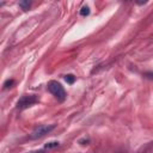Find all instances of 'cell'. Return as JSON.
<instances>
[{"label":"cell","mask_w":153,"mask_h":153,"mask_svg":"<svg viewBox=\"0 0 153 153\" xmlns=\"http://www.w3.org/2000/svg\"><path fill=\"white\" fill-rule=\"evenodd\" d=\"M47 88L59 102H63L66 99V97H67V93H66L63 86L56 80H50L48 82V85H47Z\"/></svg>","instance_id":"cell-1"},{"label":"cell","mask_w":153,"mask_h":153,"mask_svg":"<svg viewBox=\"0 0 153 153\" xmlns=\"http://www.w3.org/2000/svg\"><path fill=\"white\" fill-rule=\"evenodd\" d=\"M36 103H38V97L36 94H24L17 102V108L19 110H24V109H26V108H29Z\"/></svg>","instance_id":"cell-2"},{"label":"cell","mask_w":153,"mask_h":153,"mask_svg":"<svg viewBox=\"0 0 153 153\" xmlns=\"http://www.w3.org/2000/svg\"><path fill=\"white\" fill-rule=\"evenodd\" d=\"M54 128H55L54 124H51V126H39V127H37V128L31 133L30 137H31V139H39V137L44 136L45 134H49Z\"/></svg>","instance_id":"cell-3"},{"label":"cell","mask_w":153,"mask_h":153,"mask_svg":"<svg viewBox=\"0 0 153 153\" xmlns=\"http://www.w3.org/2000/svg\"><path fill=\"white\" fill-rule=\"evenodd\" d=\"M32 1L33 0H19V6L23 11H27V10H30V7L32 5Z\"/></svg>","instance_id":"cell-4"},{"label":"cell","mask_w":153,"mask_h":153,"mask_svg":"<svg viewBox=\"0 0 153 153\" xmlns=\"http://www.w3.org/2000/svg\"><path fill=\"white\" fill-rule=\"evenodd\" d=\"M59 146H60V142L59 141H50V142H47L44 145V148L50 149V148H55V147H59Z\"/></svg>","instance_id":"cell-5"},{"label":"cell","mask_w":153,"mask_h":153,"mask_svg":"<svg viewBox=\"0 0 153 153\" xmlns=\"http://www.w3.org/2000/svg\"><path fill=\"white\" fill-rule=\"evenodd\" d=\"M79 13H80L81 17H86V16H88V14H90V7H88V6H82Z\"/></svg>","instance_id":"cell-6"},{"label":"cell","mask_w":153,"mask_h":153,"mask_svg":"<svg viewBox=\"0 0 153 153\" xmlns=\"http://www.w3.org/2000/svg\"><path fill=\"white\" fill-rule=\"evenodd\" d=\"M65 80L67 81V84L72 85V84H74V81H75V76H74L73 74H66V75H65Z\"/></svg>","instance_id":"cell-7"},{"label":"cell","mask_w":153,"mask_h":153,"mask_svg":"<svg viewBox=\"0 0 153 153\" xmlns=\"http://www.w3.org/2000/svg\"><path fill=\"white\" fill-rule=\"evenodd\" d=\"M14 85V80L13 79H8V80H6L5 82H4V88L6 90V88H10V87H12Z\"/></svg>","instance_id":"cell-8"},{"label":"cell","mask_w":153,"mask_h":153,"mask_svg":"<svg viewBox=\"0 0 153 153\" xmlns=\"http://www.w3.org/2000/svg\"><path fill=\"white\" fill-rule=\"evenodd\" d=\"M143 75H145V78H147V79H151V80H153V72H147V73H145Z\"/></svg>","instance_id":"cell-9"},{"label":"cell","mask_w":153,"mask_h":153,"mask_svg":"<svg viewBox=\"0 0 153 153\" xmlns=\"http://www.w3.org/2000/svg\"><path fill=\"white\" fill-rule=\"evenodd\" d=\"M135 2H136L137 5H140V6H142V5L147 4V2H148V0H135Z\"/></svg>","instance_id":"cell-10"}]
</instances>
